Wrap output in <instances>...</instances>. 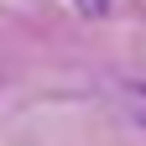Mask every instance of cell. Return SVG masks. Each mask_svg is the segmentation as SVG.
Wrapping results in <instances>:
<instances>
[{"mask_svg":"<svg viewBox=\"0 0 146 146\" xmlns=\"http://www.w3.org/2000/svg\"><path fill=\"white\" fill-rule=\"evenodd\" d=\"M73 5H78L84 16H104V11H110V0H73Z\"/></svg>","mask_w":146,"mask_h":146,"instance_id":"cell-2","label":"cell"},{"mask_svg":"<svg viewBox=\"0 0 146 146\" xmlns=\"http://www.w3.org/2000/svg\"><path fill=\"white\" fill-rule=\"evenodd\" d=\"M120 104L131 110V120H136L141 131H146V78H136V84H125V89H120Z\"/></svg>","mask_w":146,"mask_h":146,"instance_id":"cell-1","label":"cell"}]
</instances>
